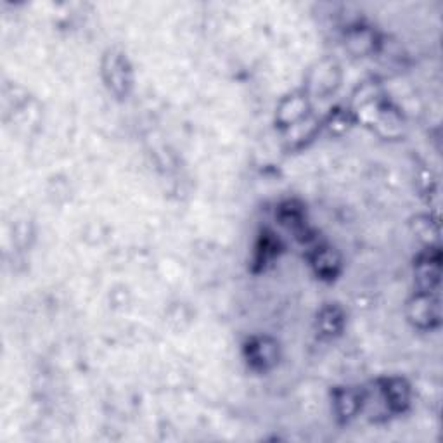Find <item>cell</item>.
Returning <instances> with one entry per match:
<instances>
[{
    "label": "cell",
    "instance_id": "obj_2",
    "mask_svg": "<svg viewBox=\"0 0 443 443\" xmlns=\"http://www.w3.org/2000/svg\"><path fill=\"white\" fill-rule=\"evenodd\" d=\"M246 359L253 369L265 371L277 360V347L269 338H254L246 344Z\"/></svg>",
    "mask_w": 443,
    "mask_h": 443
},
{
    "label": "cell",
    "instance_id": "obj_3",
    "mask_svg": "<svg viewBox=\"0 0 443 443\" xmlns=\"http://www.w3.org/2000/svg\"><path fill=\"white\" fill-rule=\"evenodd\" d=\"M383 397L391 410H403L409 403V388L402 379H390L384 383Z\"/></svg>",
    "mask_w": 443,
    "mask_h": 443
},
{
    "label": "cell",
    "instance_id": "obj_7",
    "mask_svg": "<svg viewBox=\"0 0 443 443\" xmlns=\"http://www.w3.org/2000/svg\"><path fill=\"white\" fill-rule=\"evenodd\" d=\"M410 308H413V319H415V323H421V320H426L428 323V319H431V308H437V303H431L430 296H425V298H417L415 300L414 305H410Z\"/></svg>",
    "mask_w": 443,
    "mask_h": 443
},
{
    "label": "cell",
    "instance_id": "obj_4",
    "mask_svg": "<svg viewBox=\"0 0 443 443\" xmlns=\"http://www.w3.org/2000/svg\"><path fill=\"white\" fill-rule=\"evenodd\" d=\"M312 264L315 272L319 274L320 277L329 279V277L336 276V272H338L340 258L331 248H320L319 252L315 253V257H313Z\"/></svg>",
    "mask_w": 443,
    "mask_h": 443
},
{
    "label": "cell",
    "instance_id": "obj_6",
    "mask_svg": "<svg viewBox=\"0 0 443 443\" xmlns=\"http://www.w3.org/2000/svg\"><path fill=\"white\" fill-rule=\"evenodd\" d=\"M320 329V335L324 336H332L336 332L341 331L343 327V313L338 307H325L323 312H320L319 320H317Z\"/></svg>",
    "mask_w": 443,
    "mask_h": 443
},
{
    "label": "cell",
    "instance_id": "obj_5",
    "mask_svg": "<svg viewBox=\"0 0 443 443\" xmlns=\"http://www.w3.org/2000/svg\"><path fill=\"white\" fill-rule=\"evenodd\" d=\"M336 410H338V414L341 415V417L344 419H350L354 417V415L357 414V410L362 407V395L357 393L355 390H350V388H347V390H341L338 395H336Z\"/></svg>",
    "mask_w": 443,
    "mask_h": 443
},
{
    "label": "cell",
    "instance_id": "obj_1",
    "mask_svg": "<svg viewBox=\"0 0 443 443\" xmlns=\"http://www.w3.org/2000/svg\"><path fill=\"white\" fill-rule=\"evenodd\" d=\"M104 77L116 96H127L132 85V72L123 54L109 52L104 60Z\"/></svg>",
    "mask_w": 443,
    "mask_h": 443
}]
</instances>
